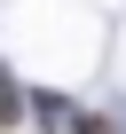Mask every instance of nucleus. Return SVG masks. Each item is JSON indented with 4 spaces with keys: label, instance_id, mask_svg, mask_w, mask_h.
<instances>
[{
    "label": "nucleus",
    "instance_id": "f257e3e1",
    "mask_svg": "<svg viewBox=\"0 0 126 134\" xmlns=\"http://www.w3.org/2000/svg\"><path fill=\"white\" fill-rule=\"evenodd\" d=\"M0 126H24V87L8 79V63H0Z\"/></svg>",
    "mask_w": 126,
    "mask_h": 134
},
{
    "label": "nucleus",
    "instance_id": "f03ea898",
    "mask_svg": "<svg viewBox=\"0 0 126 134\" xmlns=\"http://www.w3.org/2000/svg\"><path fill=\"white\" fill-rule=\"evenodd\" d=\"M71 134H118V126H110L102 110H79V118H71Z\"/></svg>",
    "mask_w": 126,
    "mask_h": 134
}]
</instances>
